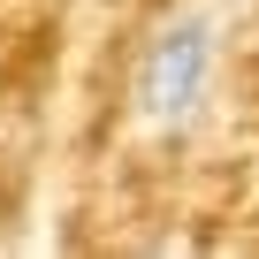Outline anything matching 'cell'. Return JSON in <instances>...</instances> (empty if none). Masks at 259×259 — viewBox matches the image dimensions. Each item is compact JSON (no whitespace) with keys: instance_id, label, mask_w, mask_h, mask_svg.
<instances>
[{"instance_id":"cell-1","label":"cell","mask_w":259,"mask_h":259,"mask_svg":"<svg viewBox=\"0 0 259 259\" xmlns=\"http://www.w3.org/2000/svg\"><path fill=\"white\" fill-rule=\"evenodd\" d=\"M213 99V23L198 8L168 16L145 46H138V69H130V114H138L153 138H183L198 130Z\"/></svg>"}]
</instances>
